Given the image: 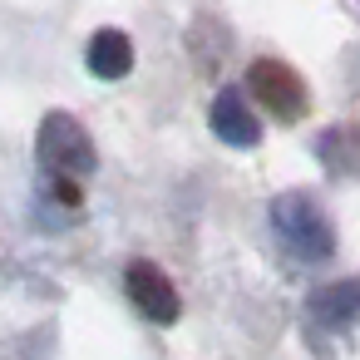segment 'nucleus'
<instances>
[{
  "label": "nucleus",
  "mask_w": 360,
  "mask_h": 360,
  "mask_svg": "<svg viewBox=\"0 0 360 360\" xmlns=\"http://www.w3.org/2000/svg\"><path fill=\"white\" fill-rule=\"evenodd\" d=\"M35 153H40V168L50 173V178H89L94 168H99V153H94V139H89V129L75 119V114H65V109H50L45 119H40V129H35Z\"/></svg>",
  "instance_id": "f03ea898"
},
{
  "label": "nucleus",
  "mask_w": 360,
  "mask_h": 360,
  "mask_svg": "<svg viewBox=\"0 0 360 360\" xmlns=\"http://www.w3.org/2000/svg\"><path fill=\"white\" fill-rule=\"evenodd\" d=\"M271 227L296 262H326L335 252V227L306 188H291V193L271 198Z\"/></svg>",
  "instance_id": "f257e3e1"
},
{
  "label": "nucleus",
  "mask_w": 360,
  "mask_h": 360,
  "mask_svg": "<svg viewBox=\"0 0 360 360\" xmlns=\"http://www.w3.org/2000/svg\"><path fill=\"white\" fill-rule=\"evenodd\" d=\"M306 311H311V321L326 326V330H350V326H360V276L326 281L321 291H311Z\"/></svg>",
  "instance_id": "423d86ee"
},
{
  "label": "nucleus",
  "mask_w": 360,
  "mask_h": 360,
  "mask_svg": "<svg viewBox=\"0 0 360 360\" xmlns=\"http://www.w3.org/2000/svg\"><path fill=\"white\" fill-rule=\"evenodd\" d=\"M207 124L227 148H257L262 143V124H257L252 104L242 99V89H217V99L207 109Z\"/></svg>",
  "instance_id": "39448f33"
},
{
  "label": "nucleus",
  "mask_w": 360,
  "mask_h": 360,
  "mask_svg": "<svg viewBox=\"0 0 360 360\" xmlns=\"http://www.w3.org/2000/svg\"><path fill=\"white\" fill-rule=\"evenodd\" d=\"M316 153H321V163H326L335 178H350V173H360V134H355L350 124H335V129H326V134L316 139Z\"/></svg>",
  "instance_id": "6e6552de"
},
{
  "label": "nucleus",
  "mask_w": 360,
  "mask_h": 360,
  "mask_svg": "<svg viewBox=\"0 0 360 360\" xmlns=\"http://www.w3.org/2000/svg\"><path fill=\"white\" fill-rule=\"evenodd\" d=\"M124 291H129V301L139 306V316L153 321V326H173V321L183 316L178 286H173L168 271L153 266V262H129V271H124Z\"/></svg>",
  "instance_id": "20e7f679"
},
{
  "label": "nucleus",
  "mask_w": 360,
  "mask_h": 360,
  "mask_svg": "<svg viewBox=\"0 0 360 360\" xmlns=\"http://www.w3.org/2000/svg\"><path fill=\"white\" fill-rule=\"evenodd\" d=\"M247 89H252V99H257L271 119H281V124H296V119H306V109H311L306 79H301L291 65H281V60H252Z\"/></svg>",
  "instance_id": "7ed1b4c3"
},
{
  "label": "nucleus",
  "mask_w": 360,
  "mask_h": 360,
  "mask_svg": "<svg viewBox=\"0 0 360 360\" xmlns=\"http://www.w3.org/2000/svg\"><path fill=\"white\" fill-rule=\"evenodd\" d=\"M84 65H89V75H94V79H124V75L134 70V40H129L124 30L104 25V30H94V35H89Z\"/></svg>",
  "instance_id": "0eeeda50"
}]
</instances>
